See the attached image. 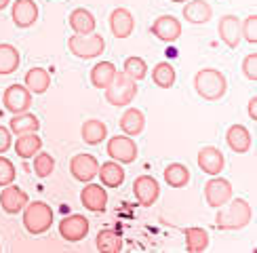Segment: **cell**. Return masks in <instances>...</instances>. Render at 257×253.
Instances as JSON below:
<instances>
[{
    "instance_id": "7bdbcfd3",
    "label": "cell",
    "mask_w": 257,
    "mask_h": 253,
    "mask_svg": "<svg viewBox=\"0 0 257 253\" xmlns=\"http://www.w3.org/2000/svg\"><path fill=\"white\" fill-rule=\"evenodd\" d=\"M0 249H3V247H0Z\"/></svg>"
},
{
    "instance_id": "b9f144b4",
    "label": "cell",
    "mask_w": 257,
    "mask_h": 253,
    "mask_svg": "<svg viewBox=\"0 0 257 253\" xmlns=\"http://www.w3.org/2000/svg\"><path fill=\"white\" fill-rule=\"evenodd\" d=\"M171 3H188V0H171Z\"/></svg>"
},
{
    "instance_id": "60d3db41",
    "label": "cell",
    "mask_w": 257,
    "mask_h": 253,
    "mask_svg": "<svg viewBox=\"0 0 257 253\" xmlns=\"http://www.w3.org/2000/svg\"><path fill=\"white\" fill-rule=\"evenodd\" d=\"M11 5V0H0V11H3V9H7Z\"/></svg>"
},
{
    "instance_id": "9a60e30c",
    "label": "cell",
    "mask_w": 257,
    "mask_h": 253,
    "mask_svg": "<svg viewBox=\"0 0 257 253\" xmlns=\"http://www.w3.org/2000/svg\"><path fill=\"white\" fill-rule=\"evenodd\" d=\"M150 32L163 42H175L181 36V21L175 19L173 15H160L152 21Z\"/></svg>"
},
{
    "instance_id": "44dd1931",
    "label": "cell",
    "mask_w": 257,
    "mask_h": 253,
    "mask_svg": "<svg viewBox=\"0 0 257 253\" xmlns=\"http://www.w3.org/2000/svg\"><path fill=\"white\" fill-rule=\"evenodd\" d=\"M24 82H26V89L32 95H42V93H47L49 87H51V74L45 68H32V70L26 72Z\"/></svg>"
},
{
    "instance_id": "7402d4cb",
    "label": "cell",
    "mask_w": 257,
    "mask_h": 253,
    "mask_svg": "<svg viewBox=\"0 0 257 253\" xmlns=\"http://www.w3.org/2000/svg\"><path fill=\"white\" fill-rule=\"evenodd\" d=\"M97 175L101 179V186H105V188H118L124 182V169L116 161H108V163L99 165Z\"/></svg>"
},
{
    "instance_id": "d4e9b609",
    "label": "cell",
    "mask_w": 257,
    "mask_h": 253,
    "mask_svg": "<svg viewBox=\"0 0 257 253\" xmlns=\"http://www.w3.org/2000/svg\"><path fill=\"white\" fill-rule=\"evenodd\" d=\"M144 126H146V116L142 110H137V108H128L124 114H122V118H120V131L128 137H137L139 133L144 131Z\"/></svg>"
},
{
    "instance_id": "9c48e42d",
    "label": "cell",
    "mask_w": 257,
    "mask_h": 253,
    "mask_svg": "<svg viewBox=\"0 0 257 253\" xmlns=\"http://www.w3.org/2000/svg\"><path fill=\"white\" fill-rule=\"evenodd\" d=\"M89 219L84 217V215H78V213H74V215H68V217H63L59 221V234L63 240H68V242H78L82 240L84 236L89 234Z\"/></svg>"
},
{
    "instance_id": "8fae6325",
    "label": "cell",
    "mask_w": 257,
    "mask_h": 253,
    "mask_svg": "<svg viewBox=\"0 0 257 253\" xmlns=\"http://www.w3.org/2000/svg\"><path fill=\"white\" fill-rule=\"evenodd\" d=\"M30 203V196L26 190H21L19 186L15 184H9L3 188V192H0V207H3L5 213L9 215H17L24 211V207Z\"/></svg>"
},
{
    "instance_id": "74e56055",
    "label": "cell",
    "mask_w": 257,
    "mask_h": 253,
    "mask_svg": "<svg viewBox=\"0 0 257 253\" xmlns=\"http://www.w3.org/2000/svg\"><path fill=\"white\" fill-rule=\"evenodd\" d=\"M242 74L247 76L249 80H257V53H251V55L244 57L242 61Z\"/></svg>"
},
{
    "instance_id": "30bf717a",
    "label": "cell",
    "mask_w": 257,
    "mask_h": 253,
    "mask_svg": "<svg viewBox=\"0 0 257 253\" xmlns=\"http://www.w3.org/2000/svg\"><path fill=\"white\" fill-rule=\"evenodd\" d=\"M133 194L142 207H152L160 196V184L152 175H139L133 182Z\"/></svg>"
},
{
    "instance_id": "e0dca14e",
    "label": "cell",
    "mask_w": 257,
    "mask_h": 253,
    "mask_svg": "<svg viewBox=\"0 0 257 253\" xmlns=\"http://www.w3.org/2000/svg\"><path fill=\"white\" fill-rule=\"evenodd\" d=\"M217 34L223 40V45L230 49H236L242 40L240 34V19L236 15H223L217 24Z\"/></svg>"
},
{
    "instance_id": "52a82bcc",
    "label": "cell",
    "mask_w": 257,
    "mask_h": 253,
    "mask_svg": "<svg viewBox=\"0 0 257 253\" xmlns=\"http://www.w3.org/2000/svg\"><path fill=\"white\" fill-rule=\"evenodd\" d=\"M232 196H234V190H232V184L228 182V179L213 175L205 184V200H207V205L213 207V209L223 207Z\"/></svg>"
},
{
    "instance_id": "1f68e13d",
    "label": "cell",
    "mask_w": 257,
    "mask_h": 253,
    "mask_svg": "<svg viewBox=\"0 0 257 253\" xmlns=\"http://www.w3.org/2000/svg\"><path fill=\"white\" fill-rule=\"evenodd\" d=\"M152 80L156 87L160 89H171L177 80V74H175V68L171 66L169 61H160L152 68Z\"/></svg>"
},
{
    "instance_id": "d6986e66",
    "label": "cell",
    "mask_w": 257,
    "mask_h": 253,
    "mask_svg": "<svg viewBox=\"0 0 257 253\" xmlns=\"http://www.w3.org/2000/svg\"><path fill=\"white\" fill-rule=\"evenodd\" d=\"M213 17V9L207 0H188L184 7V19L192 26H202Z\"/></svg>"
},
{
    "instance_id": "f1b7e54d",
    "label": "cell",
    "mask_w": 257,
    "mask_h": 253,
    "mask_svg": "<svg viewBox=\"0 0 257 253\" xmlns=\"http://www.w3.org/2000/svg\"><path fill=\"white\" fill-rule=\"evenodd\" d=\"M21 55L17 47L9 45V42H3L0 45V76H7V74H13L19 68Z\"/></svg>"
},
{
    "instance_id": "8992f818",
    "label": "cell",
    "mask_w": 257,
    "mask_h": 253,
    "mask_svg": "<svg viewBox=\"0 0 257 253\" xmlns=\"http://www.w3.org/2000/svg\"><path fill=\"white\" fill-rule=\"evenodd\" d=\"M105 152L112 161L120 163V165H131L137 161V144L133 142V137L128 135H116L108 140Z\"/></svg>"
},
{
    "instance_id": "e575fe53",
    "label": "cell",
    "mask_w": 257,
    "mask_h": 253,
    "mask_svg": "<svg viewBox=\"0 0 257 253\" xmlns=\"http://www.w3.org/2000/svg\"><path fill=\"white\" fill-rule=\"evenodd\" d=\"M32 158H34V173L40 179L49 177L53 171H55V158H53L49 152H36Z\"/></svg>"
},
{
    "instance_id": "cb8c5ba5",
    "label": "cell",
    "mask_w": 257,
    "mask_h": 253,
    "mask_svg": "<svg viewBox=\"0 0 257 253\" xmlns=\"http://www.w3.org/2000/svg\"><path fill=\"white\" fill-rule=\"evenodd\" d=\"M80 135L84 144L89 146H99L103 140H108V124H105L103 120H97V118H91L82 124L80 129Z\"/></svg>"
},
{
    "instance_id": "603a6c76",
    "label": "cell",
    "mask_w": 257,
    "mask_h": 253,
    "mask_svg": "<svg viewBox=\"0 0 257 253\" xmlns=\"http://www.w3.org/2000/svg\"><path fill=\"white\" fill-rule=\"evenodd\" d=\"M68 21H70V28L74 30V34H93L95 26H97L93 13L87 9H74Z\"/></svg>"
},
{
    "instance_id": "836d02e7",
    "label": "cell",
    "mask_w": 257,
    "mask_h": 253,
    "mask_svg": "<svg viewBox=\"0 0 257 253\" xmlns=\"http://www.w3.org/2000/svg\"><path fill=\"white\" fill-rule=\"evenodd\" d=\"M122 72L131 80H135V82L137 80H144L148 76V63H146L144 57H137V55L126 57L124 59V66H122Z\"/></svg>"
},
{
    "instance_id": "7a4b0ae2",
    "label": "cell",
    "mask_w": 257,
    "mask_h": 253,
    "mask_svg": "<svg viewBox=\"0 0 257 253\" xmlns=\"http://www.w3.org/2000/svg\"><path fill=\"white\" fill-rule=\"evenodd\" d=\"M194 89L202 99L219 101L228 91V80L223 76V72L215 68H202L194 76Z\"/></svg>"
},
{
    "instance_id": "6da1fadb",
    "label": "cell",
    "mask_w": 257,
    "mask_h": 253,
    "mask_svg": "<svg viewBox=\"0 0 257 253\" xmlns=\"http://www.w3.org/2000/svg\"><path fill=\"white\" fill-rule=\"evenodd\" d=\"M253 217V209L244 198H230L226 205L217 209L215 226L217 230H240L249 226Z\"/></svg>"
},
{
    "instance_id": "3957f363",
    "label": "cell",
    "mask_w": 257,
    "mask_h": 253,
    "mask_svg": "<svg viewBox=\"0 0 257 253\" xmlns=\"http://www.w3.org/2000/svg\"><path fill=\"white\" fill-rule=\"evenodd\" d=\"M53 224V211L47 203L34 200L24 207V226L30 234H45Z\"/></svg>"
},
{
    "instance_id": "8d00e7d4",
    "label": "cell",
    "mask_w": 257,
    "mask_h": 253,
    "mask_svg": "<svg viewBox=\"0 0 257 253\" xmlns=\"http://www.w3.org/2000/svg\"><path fill=\"white\" fill-rule=\"evenodd\" d=\"M13 182H15V165L7 156L0 154V188H5Z\"/></svg>"
},
{
    "instance_id": "f35d334b",
    "label": "cell",
    "mask_w": 257,
    "mask_h": 253,
    "mask_svg": "<svg viewBox=\"0 0 257 253\" xmlns=\"http://www.w3.org/2000/svg\"><path fill=\"white\" fill-rule=\"evenodd\" d=\"M13 146V137H11V129L0 124V154H5L9 148Z\"/></svg>"
},
{
    "instance_id": "ab89813d",
    "label": "cell",
    "mask_w": 257,
    "mask_h": 253,
    "mask_svg": "<svg viewBox=\"0 0 257 253\" xmlns=\"http://www.w3.org/2000/svg\"><path fill=\"white\" fill-rule=\"evenodd\" d=\"M247 112H249V116H251L253 120H257V97H255V95L249 99V110Z\"/></svg>"
},
{
    "instance_id": "83f0119b",
    "label": "cell",
    "mask_w": 257,
    "mask_h": 253,
    "mask_svg": "<svg viewBox=\"0 0 257 253\" xmlns=\"http://www.w3.org/2000/svg\"><path fill=\"white\" fill-rule=\"evenodd\" d=\"M9 129H11V133H15V135L32 133V131L40 129V120H38V116L32 114V112L13 114V118H11V122H9Z\"/></svg>"
},
{
    "instance_id": "7c38bea8",
    "label": "cell",
    "mask_w": 257,
    "mask_h": 253,
    "mask_svg": "<svg viewBox=\"0 0 257 253\" xmlns=\"http://www.w3.org/2000/svg\"><path fill=\"white\" fill-rule=\"evenodd\" d=\"M97 169H99V161L93 154H76V156H72V161H70L72 177L82 184L91 182V179L97 175Z\"/></svg>"
},
{
    "instance_id": "ac0fdd59",
    "label": "cell",
    "mask_w": 257,
    "mask_h": 253,
    "mask_svg": "<svg viewBox=\"0 0 257 253\" xmlns=\"http://www.w3.org/2000/svg\"><path fill=\"white\" fill-rule=\"evenodd\" d=\"M110 30L116 38H128L135 30V19L128 9H114L110 15Z\"/></svg>"
},
{
    "instance_id": "ffe728a7",
    "label": "cell",
    "mask_w": 257,
    "mask_h": 253,
    "mask_svg": "<svg viewBox=\"0 0 257 253\" xmlns=\"http://www.w3.org/2000/svg\"><path fill=\"white\" fill-rule=\"evenodd\" d=\"M226 142L236 154H247L251 150V133L244 124H232L226 133Z\"/></svg>"
},
{
    "instance_id": "4316f807",
    "label": "cell",
    "mask_w": 257,
    "mask_h": 253,
    "mask_svg": "<svg viewBox=\"0 0 257 253\" xmlns=\"http://www.w3.org/2000/svg\"><path fill=\"white\" fill-rule=\"evenodd\" d=\"M95 245H97V249L101 253H120L122 247H124V242H122V236L118 234V232L105 228V230H99L97 232Z\"/></svg>"
},
{
    "instance_id": "d6a6232c",
    "label": "cell",
    "mask_w": 257,
    "mask_h": 253,
    "mask_svg": "<svg viewBox=\"0 0 257 253\" xmlns=\"http://www.w3.org/2000/svg\"><path fill=\"white\" fill-rule=\"evenodd\" d=\"M209 247V232L205 228H188L186 230V249L190 253H200Z\"/></svg>"
},
{
    "instance_id": "277c9868",
    "label": "cell",
    "mask_w": 257,
    "mask_h": 253,
    "mask_svg": "<svg viewBox=\"0 0 257 253\" xmlns=\"http://www.w3.org/2000/svg\"><path fill=\"white\" fill-rule=\"evenodd\" d=\"M137 95V84L135 80H131L126 76L124 72H118L116 70L112 82L105 87V99H108V103L112 105H128Z\"/></svg>"
},
{
    "instance_id": "2e32d148",
    "label": "cell",
    "mask_w": 257,
    "mask_h": 253,
    "mask_svg": "<svg viewBox=\"0 0 257 253\" xmlns=\"http://www.w3.org/2000/svg\"><path fill=\"white\" fill-rule=\"evenodd\" d=\"M11 17L17 28H30L36 24L38 19V5L34 0H15L13 9H11Z\"/></svg>"
},
{
    "instance_id": "5bb4252c",
    "label": "cell",
    "mask_w": 257,
    "mask_h": 253,
    "mask_svg": "<svg viewBox=\"0 0 257 253\" xmlns=\"http://www.w3.org/2000/svg\"><path fill=\"white\" fill-rule=\"evenodd\" d=\"M196 163H198L202 173L219 175L223 171V165H226V158H223V152L219 150V148L205 146V148H200V152L196 156Z\"/></svg>"
},
{
    "instance_id": "f546056e",
    "label": "cell",
    "mask_w": 257,
    "mask_h": 253,
    "mask_svg": "<svg viewBox=\"0 0 257 253\" xmlns=\"http://www.w3.org/2000/svg\"><path fill=\"white\" fill-rule=\"evenodd\" d=\"M165 182L171 188H186L190 184V169L181 163H171L165 167Z\"/></svg>"
},
{
    "instance_id": "4fadbf2b",
    "label": "cell",
    "mask_w": 257,
    "mask_h": 253,
    "mask_svg": "<svg viewBox=\"0 0 257 253\" xmlns=\"http://www.w3.org/2000/svg\"><path fill=\"white\" fill-rule=\"evenodd\" d=\"M80 203L84 205V209L93 211V213L105 211V207H108V192H105V186L87 182V186H84L82 192H80Z\"/></svg>"
},
{
    "instance_id": "484cf974",
    "label": "cell",
    "mask_w": 257,
    "mask_h": 253,
    "mask_svg": "<svg viewBox=\"0 0 257 253\" xmlns=\"http://www.w3.org/2000/svg\"><path fill=\"white\" fill-rule=\"evenodd\" d=\"M42 150V140L36 135V131L32 133H21L17 135V142H15V152L21 158H32L36 152Z\"/></svg>"
},
{
    "instance_id": "4dcf8cb0",
    "label": "cell",
    "mask_w": 257,
    "mask_h": 253,
    "mask_svg": "<svg viewBox=\"0 0 257 253\" xmlns=\"http://www.w3.org/2000/svg\"><path fill=\"white\" fill-rule=\"evenodd\" d=\"M116 74V66L112 61H99L91 68V84L97 89H105Z\"/></svg>"
},
{
    "instance_id": "ba28073f",
    "label": "cell",
    "mask_w": 257,
    "mask_h": 253,
    "mask_svg": "<svg viewBox=\"0 0 257 253\" xmlns=\"http://www.w3.org/2000/svg\"><path fill=\"white\" fill-rule=\"evenodd\" d=\"M3 103L11 114L28 112L32 105V93L26 89V84H9L3 93Z\"/></svg>"
},
{
    "instance_id": "5b68a950",
    "label": "cell",
    "mask_w": 257,
    "mask_h": 253,
    "mask_svg": "<svg viewBox=\"0 0 257 253\" xmlns=\"http://www.w3.org/2000/svg\"><path fill=\"white\" fill-rule=\"evenodd\" d=\"M68 49L78 59H93L99 57L105 49V40L101 34H74L68 38Z\"/></svg>"
},
{
    "instance_id": "d590c367",
    "label": "cell",
    "mask_w": 257,
    "mask_h": 253,
    "mask_svg": "<svg viewBox=\"0 0 257 253\" xmlns=\"http://www.w3.org/2000/svg\"><path fill=\"white\" fill-rule=\"evenodd\" d=\"M240 34L249 45H255L257 42V15L255 13L240 21Z\"/></svg>"
}]
</instances>
